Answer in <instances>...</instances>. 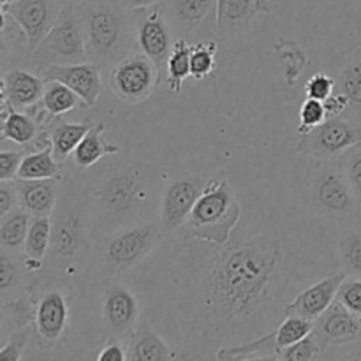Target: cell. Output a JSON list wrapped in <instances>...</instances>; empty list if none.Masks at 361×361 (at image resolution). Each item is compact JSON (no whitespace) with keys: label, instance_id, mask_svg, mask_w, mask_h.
Listing matches in <instances>:
<instances>
[{"label":"cell","instance_id":"cell-3","mask_svg":"<svg viewBox=\"0 0 361 361\" xmlns=\"http://www.w3.org/2000/svg\"><path fill=\"white\" fill-rule=\"evenodd\" d=\"M90 62L108 67L133 55L137 46L134 11L122 0H83L76 4Z\"/></svg>","mask_w":361,"mask_h":361},{"label":"cell","instance_id":"cell-5","mask_svg":"<svg viewBox=\"0 0 361 361\" xmlns=\"http://www.w3.org/2000/svg\"><path fill=\"white\" fill-rule=\"evenodd\" d=\"M242 214V200L231 183L221 176H210L182 231L208 242L224 243L231 238Z\"/></svg>","mask_w":361,"mask_h":361},{"label":"cell","instance_id":"cell-43","mask_svg":"<svg viewBox=\"0 0 361 361\" xmlns=\"http://www.w3.org/2000/svg\"><path fill=\"white\" fill-rule=\"evenodd\" d=\"M18 277H20V274H18L16 263L13 261V254L2 250V254H0V289H2L4 295L16 286Z\"/></svg>","mask_w":361,"mask_h":361},{"label":"cell","instance_id":"cell-47","mask_svg":"<svg viewBox=\"0 0 361 361\" xmlns=\"http://www.w3.org/2000/svg\"><path fill=\"white\" fill-rule=\"evenodd\" d=\"M123 6L130 11H136V9H145V7H152V6H157L161 0H122Z\"/></svg>","mask_w":361,"mask_h":361},{"label":"cell","instance_id":"cell-12","mask_svg":"<svg viewBox=\"0 0 361 361\" xmlns=\"http://www.w3.org/2000/svg\"><path fill=\"white\" fill-rule=\"evenodd\" d=\"M102 321L109 335L129 342L141 319V302L130 284L122 281L108 282L102 293Z\"/></svg>","mask_w":361,"mask_h":361},{"label":"cell","instance_id":"cell-41","mask_svg":"<svg viewBox=\"0 0 361 361\" xmlns=\"http://www.w3.org/2000/svg\"><path fill=\"white\" fill-rule=\"evenodd\" d=\"M307 97L317 99V101H324L328 95H331L335 92V78L328 76V74L317 73L314 74L309 80L305 87Z\"/></svg>","mask_w":361,"mask_h":361},{"label":"cell","instance_id":"cell-7","mask_svg":"<svg viewBox=\"0 0 361 361\" xmlns=\"http://www.w3.org/2000/svg\"><path fill=\"white\" fill-rule=\"evenodd\" d=\"M305 185L310 203L319 215L334 221L355 215L358 200L353 192L341 159H310Z\"/></svg>","mask_w":361,"mask_h":361},{"label":"cell","instance_id":"cell-20","mask_svg":"<svg viewBox=\"0 0 361 361\" xmlns=\"http://www.w3.org/2000/svg\"><path fill=\"white\" fill-rule=\"evenodd\" d=\"M129 348H127V360L134 361H166L178 360L175 349L169 345V342L162 337L161 331L154 328V324L141 316L136 330L129 338Z\"/></svg>","mask_w":361,"mask_h":361},{"label":"cell","instance_id":"cell-40","mask_svg":"<svg viewBox=\"0 0 361 361\" xmlns=\"http://www.w3.org/2000/svg\"><path fill=\"white\" fill-rule=\"evenodd\" d=\"M337 300L345 309L361 317V279L355 277L351 281L345 279L338 289Z\"/></svg>","mask_w":361,"mask_h":361},{"label":"cell","instance_id":"cell-29","mask_svg":"<svg viewBox=\"0 0 361 361\" xmlns=\"http://www.w3.org/2000/svg\"><path fill=\"white\" fill-rule=\"evenodd\" d=\"M18 178L21 180H42V178H62V162L53 154V147L41 148L30 152L23 157V162L18 171Z\"/></svg>","mask_w":361,"mask_h":361},{"label":"cell","instance_id":"cell-34","mask_svg":"<svg viewBox=\"0 0 361 361\" xmlns=\"http://www.w3.org/2000/svg\"><path fill=\"white\" fill-rule=\"evenodd\" d=\"M341 268L348 275L361 279V233H349L337 243Z\"/></svg>","mask_w":361,"mask_h":361},{"label":"cell","instance_id":"cell-38","mask_svg":"<svg viewBox=\"0 0 361 361\" xmlns=\"http://www.w3.org/2000/svg\"><path fill=\"white\" fill-rule=\"evenodd\" d=\"M338 159H341L342 168H344L345 175H348V180L351 183L356 200H358V204H361V143L345 150Z\"/></svg>","mask_w":361,"mask_h":361},{"label":"cell","instance_id":"cell-26","mask_svg":"<svg viewBox=\"0 0 361 361\" xmlns=\"http://www.w3.org/2000/svg\"><path fill=\"white\" fill-rule=\"evenodd\" d=\"M41 123L32 115L23 111L13 109L7 118L2 120V141H13L20 147H28V145H41L51 143L49 133L46 136L39 137Z\"/></svg>","mask_w":361,"mask_h":361},{"label":"cell","instance_id":"cell-27","mask_svg":"<svg viewBox=\"0 0 361 361\" xmlns=\"http://www.w3.org/2000/svg\"><path fill=\"white\" fill-rule=\"evenodd\" d=\"M0 219H2L0 221V245H2V250L13 254V256L25 252V242H27L32 215L25 208L16 207Z\"/></svg>","mask_w":361,"mask_h":361},{"label":"cell","instance_id":"cell-11","mask_svg":"<svg viewBox=\"0 0 361 361\" xmlns=\"http://www.w3.org/2000/svg\"><path fill=\"white\" fill-rule=\"evenodd\" d=\"M161 80L157 66L145 53H133L109 71V87L113 94L129 104L147 101Z\"/></svg>","mask_w":361,"mask_h":361},{"label":"cell","instance_id":"cell-30","mask_svg":"<svg viewBox=\"0 0 361 361\" xmlns=\"http://www.w3.org/2000/svg\"><path fill=\"white\" fill-rule=\"evenodd\" d=\"M44 94H42V106H44L46 113L51 118H59V116L66 115L67 111L74 108L85 106L80 95L76 92L71 90L67 85L60 83L55 80H44Z\"/></svg>","mask_w":361,"mask_h":361},{"label":"cell","instance_id":"cell-24","mask_svg":"<svg viewBox=\"0 0 361 361\" xmlns=\"http://www.w3.org/2000/svg\"><path fill=\"white\" fill-rule=\"evenodd\" d=\"M168 2V20L173 30L183 37L196 30L201 21L217 7V0H166Z\"/></svg>","mask_w":361,"mask_h":361},{"label":"cell","instance_id":"cell-8","mask_svg":"<svg viewBox=\"0 0 361 361\" xmlns=\"http://www.w3.org/2000/svg\"><path fill=\"white\" fill-rule=\"evenodd\" d=\"M87 60V42L76 13V4L66 0L56 23L32 51V62L35 69L42 73L46 67L55 63L67 66V63H80Z\"/></svg>","mask_w":361,"mask_h":361},{"label":"cell","instance_id":"cell-35","mask_svg":"<svg viewBox=\"0 0 361 361\" xmlns=\"http://www.w3.org/2000/svg\"><path fill=\"white\" fill-rule=\"evenodd\" d=\"M215 55H217V42H197L190 49V76L194 80H204L215 71Z\"/></svg>","mask_w":361,"mask_h":361},{"label":"cell","instance_id":"cell-1","mask_svg":"<svg viewBox=\"0 0 361 361\" xmlns=\"http://www.w3.org/2000/svg\"><path fill=\"white\" fill-rule=\"evenodd\" d=\"M240 200L243 214L228 242L164 235L126 275L143 316L178 360L217 358L271 334L296 295L341 270L321 222L252 192Z\"/></svg>","mask_w":361,"mask_h":361},{"label":"cell","instance_id":"cell-33","mask_svg":"<svg viewBox=\"0 0 361 361\" xmlns=\"http://www.w3.org/2000/svg\"><path fill=\"white\" fill-rule=\"evenodd\" d=\"M314 324L316 321L305 319V317L300 316H286L282 319V323L279 324L277 330H275V338H277V353L281 349L289 348V345L296 344L302 338H305L307 335H310L314 331ZM277 358V355H275Z\"/></svg>","mask_w":361,"mask_h":361},{"label":"cell","instance_id":"cell-37","mask_svg":"<svg viewBox=\"0 0 361 361\" xmlns=\"http://www.w3.org/2000/svg\"><path fill=\"white\" fill-rule=\"evenodd\" d=\"M328 118V113L324 109L323 101H317V99L307 97L305 102L300 108V126L296 129V133L302 136V134H307L314 127L321 126L324 120Z\"/></svg>","mask_w":361,"mask_h":361},{"label":"cell","instance_id":"cell-4","mask_svg":"<svg viewBox=\"0 0 361 361\" xmlns=\"http://www.w3.org/2000/svg\"><path fill=\"white\" fill-rule=\"evenodd\" d=\"M162 238L161 221L154 219L97 236L90 242L87 257L92 275L99 281L126 277L157 249Z\"/></svg>","mask_w":361,"mask_h":361},{"label":"cell","instance_id":"cell-13","mask_svg":"<svg viewBox=\"0 0 361 361\" xmlns=\"http://www.w3.org/2000/svg\"><path fill=\"white\" fill-rule=\"evenodd\" d=\"M134 21H136L137 48L157 66L161 76L166 78V63L175 41H173V27L164 11L159 4L145 9H136Z\"/></svg>","mask_w":361,"mask_h":361},{"label":"cell","instance_id":"cell-49","mask_svg":"<svg viewBox=\"0 0 361 361\" xmlns=\"http://www.w3.org/2000/svg\"><path fill=\"white\" fill-rule=\"evenodd\" d=\"M69 2H74V4H78V2H83V0H69Z\"/></svg>","mask_w":361,"mask_h":361},{"label":"cell","instance_id":"cell-22","mask_svg":"<svg viewBox=\"0 0 361 361\" xmlns=\"http://www.w3.org/2000/svg\"><path fill=\"white\" fill-rule=\"evenodd\" d=\"M20 194V207L30 215H51L60 196L59 178L14 180Z\"/></svg>","mask_w":361,"mask_h":361},{"label":"cell","instance_id":"cell-9","mask_svg":"<svg viewBox=\"0 0 361 361\" xmlns=\"http://www.w3.org/2000/svg\"><path fill=\"white\" fill-rule=\"evenodd\" d=\"M361 143V123L341 116H328L321 126L302 134L296 150L309 159H338Z\"/></svg>","mask_w":361,"mask_h":361},{"label":"cell","instance_id":"cell-2","mask_svg":"<svg viewBox=\"0 0 361 361\" xmlns=\"http://www.w3.org/2000/svg\"><path fill=\"white\" fill-rule=\"evenodd\" d=\"M164 176L150 162L108 161L92 175L88 189L90 240L126 226L152 221Z\"/></svg>","mask_w":361,"mask_h":361},{"label":"cell","instance_id":"cell-45","mask_svg":"<svg viewBox=\"0 0 361 361\" xmlns=\"http://www.w3.org/2000/svg\"><path fill=\"white\" fill-rule=\"evenodd\" d=\"M99 361H123L127 360V348L122 338L109 335L102 351L97 355Z\"/></svg>","mask_w":361,"mask_h":361},{"label":"cell","instance_id":"cell-46","mask_svg":"<svg viewBox=\"0 0 361 361\" xmlns=\"http://www.w3.org/2000/svg\"><path fill=\"white\" fill-rule=\"evenodd\" d=\"M324 109H326L328 116H341L342 113L348 111L349 108V99L348 95H344L342 92H334L331 95H328L323 101Z\"/></svg>","mask_w":361,"mask_h":361},{"label":"cell","instance_id":"cell-21","mask_svg":"<svg viewBox=\"0 0 361 361\" xmlns=\"http://www.w3.org/2000/svg\"><path fill=\"white\" fill-rule=\"evenodd\" d=\"M44 83V78L35 76L28 71H7L2 76V97H6L18 111H28L42 101Z\"/></svg>","mask_w":361,"mask_h":361},{"label":"cell","instance_id":"cell-48","mask_svg":"<svg viewBox=\"0 0 361 361\" xmlns=\"http://www.w3.org/2000/svg\"><path fill=\"white\" fill-rule=\"evenodd\" d=\"M11 2H13V0H0V7H6V6H9Z\"/></svg>","mask_w":361,"mask_h":361},{"label":"cell","instance_id":"cell-14","mask_svg":"<svg viewBox=\"0 0 361 361\" xmlns=\"http://www.w3.org/2000/svg\"><path fill=\"white\" fill-rule=\"evenodd\" d=\"M63 4L66 0H13L9 6L0 7V13L18 25L28 49L34 51L56 23Z\"/></svg>","mask_w":361,"mask_h":361},{"label":"cell","instance_id":"cell-31","mask_svg":"<svg viewBox=\"0 0 361 361\" xmlns=\"http://www.w3.org/2000/svg\"><path fill=\"white\" fill-rule=\"evenodd\" d=\"M190 49L192 44H189L183 37H178L169 53L166 63V85L175 94L182 92L183 81L190 76Z\"/></svg>","mask_w":361,"mask_h":361},{"label":"cell","instance_id":"cell-44","mask_svg":"<svg viewBox=\"0 0 361 361\" xmlns=\"http://www.w3.org/2000/svg\"><path fill=\"white\" fill-rule=\"evenodd\" d=\"M20 207V194L14 180H0V217Z\"/></svg>","mask_w":361,"mask_h":361},{"label":"cell","instance_id":"cell-25","mask_svg":"<svg viewBox=\"0 0 361 361\" xmlns=\"http://www.w3.org/2000/svg\"><path fill=\"white\" fill-rule=\"evenodd\" d=\"M104 129L106 126L102 122L95 123L73 152V161L80 169L94 168L106 155H116L120 152L116 145H109L104 140Z\"/></svg>","mask_w":361,"mask_h":361},{"label":"cell","instance_id":"cell-16","mask_svg":"<svg viewBox=\"0 0 361 361\" xmlns=\"http://www.w3.org/2000/svg\"><path fill=\"white\" fill-rule=\"evenodd\" d=\"M44 80H55L60 83L67 85L73 92H76L85 102V108H94L97 99L101 97L102 92V67L99 63L80 62V63H67V66L46 67L41 73Z\"/></svg>","mask_w":361,"mask_h":361},{"label":"cell","instance_id":"cell-6","mask_svg":"<svg viewBox=\"0 0 361 361\" xmlns=\"http://www.w3.org/2000/svg\"><path fill=\"white\" fill-rule=\"evenodd\" d=\"M90 242L88 200L83 203L69 192L60 194L51 214V264L66 274H76L78 263L87 261Z\"/></svg>","mask_w":361,"mask_h":361},{"label":"cell","instance_id":"cell-18","mask_svg":"<svg viewBox=\"0 0 361 361\" xmlns=\"http://www.w3.org/2000/svg\"><path fill=\"white\" fill-rule=\"evenodd\" d=\"M314 335L319 341L323 353L331 345L351 344L361 338V317L345 309L337 300L319 319H316Z\"/></svg>","mask_w":361,"mask_h":361},{"label":"cell","instance_id":"cell-32","mask_svg":"<svg viewBox=\"0 0 361 361\" xmlns=\"http://www.w3.org/2000/svg\"><path fill=\"white\" fill-rule=\"evenodd\" d=\"M51 247V215H32L25 242V257L34 261H44Z\"/></svg>","mask_w":361,"mask_h":361},{"label":"cell","instance_id":"cell-15","mask_svg":"<svg viewBox=\"0 0 361 361\" xmlns=\"http://www.w3.org/2000/svg\"><path fill=\"white\" fill-rule=\"evenodd\" d=\"M69 324V302L56 286L39 293L34 310V337L39 349L55 348Z\"/></svg>","mask_w":361,"mask_h":361},{"label":"cell","instance_id":"cell-42","mask_svg":"<svg viewBox=\"0 0 361 361\" xmlns=\"http://www.w3.org/2000/svg\"><path fill=\"white\" fill-rule=\"evenodd\" d=\"M25 154L21 150L0 152V180H16Z\"/></svg>","mask_w":361,"mask_h":361},{"label":"cell","instance_id":"cell-28","mask_svg":"<svg viewBox=\"0 0 361 361\" xmlns=\"http://www.w3.org/2000/svg\"><path fill=\"white\" fill-rule=\"evenodd\" d=\"M95 126V122H81V123H71V122H62L59 120L56 123H53L49 133V140H51L53 154L59 159L60 162L66 161L74 150H76L78 145L81 143L85 136H87L88 130Z\"/></svg>","mask_w":361,"mask_h":361},{"label":"cell","instance_id":"cell-10","mask_svg":"<svg viewBox=\"0 0 361 361\" xmlns=\"http://www.w3.org/2000/svg\"><path fill=\"white\" fill-rule=\"evenodd\" d=\"M208 176L203 173H185L169 178L161 196V221L164 235L182 231L194 204L207 187Z\"/></svg>","mask_w":361,"mask_h":361},{"label":"cell","instance_id":"cell-36","mask_svg":"<svg viewBox=\"0 0 361 361\" xmlns=\"http://www.w3.org/2000/svg\"><path fill=\"white\" fill-rule=\"evenodd\" d=\"M323 355V348L319 345V341L316 338L314 331L302 338L296 344L289 345V348L281 349L277 353L275 360H288V361H307V360H317Z\"/></svg>","mask_w":361,"mask_h":361},{"label":"cell","instance_id":"cell-19","mask_svg":"<svg viewBox=\"0 0 361 361\" xmlns=\"http://www.w3.org/2000/svg\"><path fill=\"white\" fill-rule=\"evenodd\" d=\"M270 0H217L215 21L224 37H238L252 27L261 13H270Z\"/></svg>","mask_w":361,"mask_h":361},{"label":"cell","instance_id":"cell-39","mask_svg":"<svg viewBox=\"0 0 361 361\" xmlns=\"http://www.w3.org/2000/svg\"><path fill=\"white\" fill-rule=\"evenodd\" d=\"M32 324H27V326H21L18 330L11 331L9 337L4 342L2 349H0V360L2 361H16L21 360L25 351V345H27L28 338L32 337Z\"/></svg>","mask_w":361,"mask_h":361},{"label":"cell","instance_id":"cell-23","mask_svg":"<svg viewBox=\"0 0 361 361\" xmlns=\"http://www.w3.org/2000/svg\"><path fill=\"white\" fill-rule=\"evenodd\" d=\"M335 90L348 95L349 108L361 118V48H351L338 56Z\"/></svg>","mask_w":361,"mask_h":361},{"label":"cell","instance_id":"cell-17","mask_svg":"<svg viewBox=\"0 0 361 361\" xmlns=\"http://www.w3.org/2000/svg\"><path fill=\"white\" fill-rule=\"evenodd\" d=\"M345 279H348V274L341 268V270L312 282L300 295H296V298L286 309V314L305 317L310 321L319 319L330 309L331 303L337 300L338 289Z\"/></svg>","mask_w":361,"mask_h":361}]
</instances>
